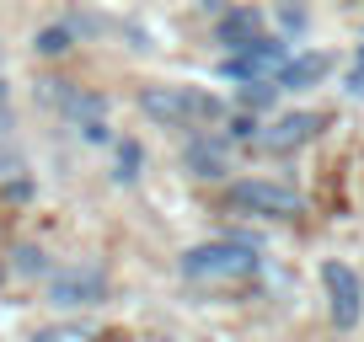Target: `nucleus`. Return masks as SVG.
<instances>
[{
  "label": "nucleus",
  "instance_id": "f257e3e1",
  "mask_svg": "<svg viewBox=\"0 0 364 342\" xmlns=\"http://www.w3.org/2000/svg\"><path fill=\"white\" fill-rule=\"evenodd\" d=\"M139 107H145V118L171 123V128L220 123V118H225V102L209 96V92H193V86H145V92H139Z\"/></svg>",
  "mask_w": 364,
  "mask_h": 342
},
{
  "label": "nucleus",
  "instance_id": "f03ea898",
  "mask_svg": "<svg viewBox=\"0 0 364 342\" xmlns=\"http://www.w3.org/2000/svg\"><path fill=\"white\" fill-rule=\"evenodd\" d=\"M182 273L193 284H236V278L257 273V246L247 241H204L182 257Z\"/></svg>",
  "mask_w": 364,
  "mask_h": 342
},
{
  "label": "nucleus",
  "instance_id": "7ed1b4c3",
  "mask_svg": "<svg viewBox=\"0 0 364 342\" xmlns=\"http://www.w3.org/2000/svg\"><path fill=\"white\" fill-rule=\"evenodd\" d=\"M225 204L241 209V214H262V219H295L300 214V193H289V187H279V182H262V177L236 182L225 193Z\"/></svg>",
  "mask_w": 364,
  "mask_h": 342
},
{
  "label": "nucleus",
  "instance_id": "20e7f679",
  "mask_svg": "<svg viewBox=\"0 0 364 342\" xmlns=\"http://www.w3.org/2000/svg\"><path fill=\"white\" fill-rule=\"evenodd\" d=\"M321 284H327L332 321H338L343 331L359 326V316H364V289H359V273H353L348 263H327V267H321Z\"/></svg>",
  "mask_w": 364,
  "mask_h": 342
},
{
  "label": "nucleus",
  "instance_id": "39448f33",
  "mask_svg": "<svg viewBox=\"0 0 364 342\" xmlns=\"http://www.w3.org/2000/svg\"><path fill=\"white\" fill-rule=\"evenodd\" d=\"M284 65H289V59H284V48H279V38H257V43L236 48V54L225 59V75L252 86V80H268V75L279 80V75H284Z\"/></svg>",
  "mask_w": 364,
  "mask_h": 342
},
{
  "label": "nucleus",
  "instance_id": "423d86ee",
  "mask_svg": "<svg viewBox=\"0 0 364 342\" xmlns=\"http://www.w3.org/2000/svg\"><path fill=\"white\" fill-rule=\"evenodd\" d=\"M48 299H54V305H102L107 299L102 267H70V273H59L54 284H48Z\"/></svg>",
  "mask_w": 364,
  "mask_h": 342
},
{
  "label": "nucleus",
  "instance_id": "0eeeda50",
  "mask_svg": "<svg viewBox=\"0 0 364 342\" xmlns=\"http://www.w3.org/2000/svg\"><path fill=\"white\" fill-rule=\"evenodd\" d=\"M262 38V11H252V6H236V11H220L215 22V43L225 48H247Z\"/></svg>",
  "mask_w": 364,
  "mask_h": 342
},
{
  "label": "nucleus",
  "instance_id": "6e6552de",
  "mask_svg": "<svg viewBox=\"0 0 364 342\" xmlns=\"http://www.w3.org/2000/svg\"><path fill=\"white\" fill-rule=\"evenodd\" d=\"M316 128H321L316 113H289L273 128H262L257 139H262V150H295V145H306V139H316Z\"/></svg>",
  "mask_w": 364,
  "mask_h": 342
},
{
  "label": "nucleus",
  "instance_id": "1a4fd4ad",
  "mask_svg": "<svg viewBox=\"0 0 364 342\" xmlns=\"http://www.w3.org/2000/svg\"><path fill=\"white\" fill-rule=\"evenodd\" d=\"M332 70V54H295L284 65V75H279V86H289V92H311V86H321Z\"/></svg>",
  "mask_w": 364,
  "mask_h": 342
},
{
  "label": "nucleus",
  "instance_id": "9d476101",
  "mask_svg": "<svg viewBox=\"0 0 364 342\" xmlns=\"http://www.w3.org/2000/svg\"><path fill=\"white\" fill-rule=\"evenodd\" d=\"M188 171H193V177H204V182H215L220 171H225V160H220V145H209V139H193V145H188Z\"/></svg>",
  "mask_w": 364,
  "mask_h": 342
},
{
  "label": "nucleus",
  "instance_id": "9b49d317",
  "mask_svg": "<svg viewBox=\"0 0 364 342\" xmlns=\"http://www.w3.org/2000/svg\"><path fill=\"white\" fill-rule=\"evenodd\" d=\"M70 43H75V27H43V33L33 38V48L43 59H59V54H70Z\"/></svg>",
  "mask_w": 364,
  "mask_h": 342
},
{
  "label": "nucleus",
  "instance_id": "f8f14e48",
  "mask_svg": "<svg viewBox=\"0 0 364 342\" xmlns=\"http://www.w3.org/2000/svg\"><path fill=\"white\" fill-rule=\"evenodd\" d=\"M139 160H145L139 139H124V145H118V177H124V182H134V177H139Z\"/></svg>",
  "mask_w": 364,
  "mask_h": 342
},
{
  "label": "nucleus",
  "instance_id": "ddd939ff",
  "mask_svg": "<svg viewBox=\"0 0 364 342\" xmlns=\"http://www.w3.org/2000/svg\"><path fill=\"white\" fill-rule=\"evenodd\" d=\"M16 273H27V278H33V273H48V257H43L38 246H22V251H16Z\"/></svg>",
  "mask_w": 364,
  "mask_h": 342
},
{
  "label": "nucleus",
  "instance_id": "4468645a",
  "mask_svg": "<svg viewBox=\"0 0 364 342\" xmlns=\"http://www.w3.org/2000/svg\"><path fill=\"white\" fill-rule=\"evenodd\" d=\"M273 92H279V86H268V80H252V86H241V102H247V107H268Z\"/></svg>",
  "mask_w": 364,
  "mask_h": 342
},
{
  "label": "nucleus",
  "instance_id": "2eb2a0df",
  "mask_svg": "<svg viewBox=\"0 0 364 342\" xmlns=\"http://www.w3.org/2000/svg\"><path fill=\"white\" fill-rule=\"evenodd\" d=\"M348 92L364 102V48H359V59H353V70H348Z\"/></svg>",
  "mask_w": 364,
  "mask_h": 342
},
{
  "label": "nucleus",
  "instance_id": "dca6fc26",
  "mask_svg": "<svg viewBox=\"0 0 364 342\" xmlns=\"http://www.w3.org/2000/svg\"><path fill=\"white\" fill-rule=\"evenodd\" d=\"M80 134H86L91 145H102V139H107V123H102V118H97V123H80Z\"/></svg>",
  "mask_w": 364,
  "mask_h": 342
},
{
  "label": "nucleus",
  "instance_id": "f3484780",
  "mask_svg": "<svg viewBox=\"0 0 364 342\" xmlns=\"http://www.w3.org/2000/svg\"><path fill=\"white\" fill-rule=\"evenodd\" d=\"M252 128H257L252 118H236V123H230V139H252Z\"/></svg>",
  "mask_w": 364,
  "mask_h": 342
},
{
  "label": "nucleus",
  "instance_id": "a211bd4d",
  "mask_svg": "<svg viewBox=\"0 0 364 342\" xmlns=\"http://www.w3.org/2000/svg\"><path fill=\"white\" fill-rule=\"evenodd\" d=\"M6 96H11V92H6V80H0V107H6Z\"/></svg>",
  "mask_w": 364,
  "mask_h": 342
},
{
  "label": "nucleus",
  "instance_id": "6ab92c4d",
  "mask_svg": "<svg viewBox=\"0 0 364 342\" xmlns=\"http://www.w3.org/2000/svg\"><path fill=\"white\" fill-rule=\"evenodd\" d=\"M204 6H215V0H204Z\"/></svg>",
  "mask_w": 364,
  "mask_h": 342
},
{
  "label": "nucleus",
  "instance_id": "aec40b11",
  "mask_svg": "<svg viewBox=\"0 0 364 342\" xmlns=\"http://www.w3.org/2000/svg\"><path fill=\"white\" fill-rule=\"evenodd\" d=\"M0 59H6V48H0Z\"/></svg>",
  "mask_w": 364,
  "mask_h": 342
}]
</instances>
